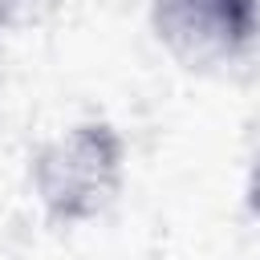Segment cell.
<instances>
[{
	"label": "cell",
	"instance_id": "cell-1",
	"mask_svg": "<svg viewBox=\"0 0 260 260\" xmlns=\"http://www.w3.org/2000/svg\"><path fill=\"white\" fill-rule=\"evenodd\" d=\"M126 183V138L106 118H81L28 158V187L49 223L73 228L106 215Z\"/></svg>",
	"mask_w": 260,
	"mask_h": 260
},
{
	"label": "cell",
	"instance_id": "cell-2",
	"mask_svg": "<svg viewBox=\"0 0 260 260\" xmlns=\"http://www.w3.org/2000/svg\"><path fill=\"white\" fill-rule=\"evenodd\" d=\"M154 41L191 73L244 61L260 41V0H150Z\"/></svg>",
	"mask_w": 260,
	"mask_h": 260
},
{
	"label": "cell",
	"instance_id": "cell-3",
	"mask_svg": "<svg viewBox=\"0 0 260 260\" xmlns=\"http://www.w3.org/2000/svg\"><path fill=\"white\" fill-rule=\"evenodd\" d=\"M244 211L260 223V154L252 158V167L244 175Z\"/></svg>",
	"mask_w": 260,
	"mask_h": 260
}]
</instances>
